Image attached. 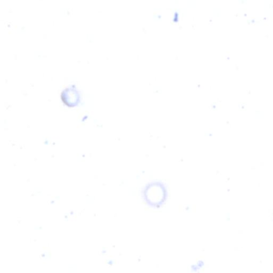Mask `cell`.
<instances>
[{
	"label": "cell",
	"mask_w": 273,
	"mask_h": 273,
	"mask_svg": "<svg viewBox=\"0 0 273 273\" xmlns=\"http://www.w3.org/2000/svg\"><path fill=\"white\" fill-rule=\"evenodd\" d=\"M153 190L150 187H148V190H146L147 194H152L153 199L150 203L159 204H161L164 201V198H165V189L163 186L160 185H157L156 184V189L155 188V185H152Z\"/></svg>",
	"instance_id": "2"
},
{
	"label": "cell",
	"mask_w": 273,
	"mask_h": 273,
	"mask_svg": "<svg viewBox=\"0 0 273 273\" xmlns=\"http://www.w3.org/2000/svg\"><path fill=\"white\" fill-rule=\"evenodd\" d=\"M61 99L64 103L69 107L78 105L80 101V95L74 85L68 87L61 93Z\"/></svg>",
	"instance_id": "1"
}]
</instances>
